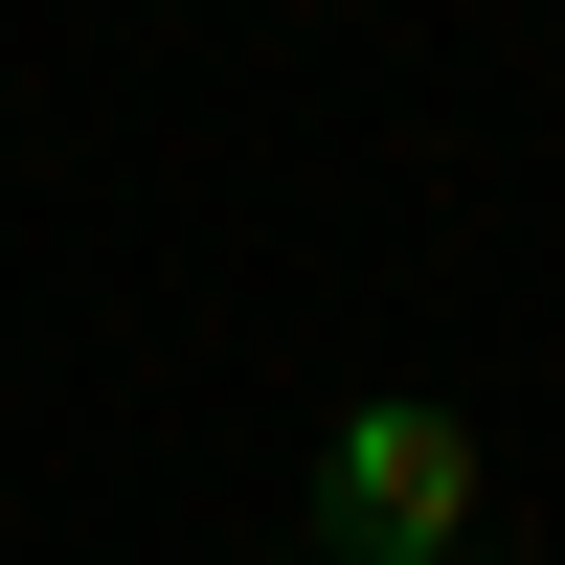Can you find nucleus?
Listing matches in <instances>:
<instances>
[{
  "mask_svg": "<svg viewBox=\"0 0 565 565\" xmlns=\"http://www.w3.org/2000/svg\"><path fill=\"white\" fill-rule=\"evenodd\" d=\"M317 498H340L362 565H430V543H476V430H452V407H362Z\"/></svg>",
  "mask_w": 565,
  "mask_h": 565,
  "instance_id": "obj_1",
  "label": "nucleus"
}]
</instances>
